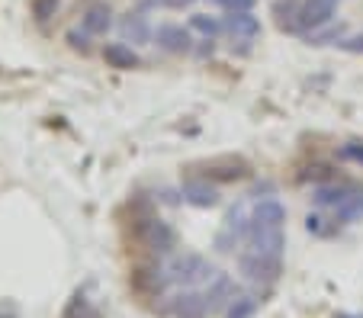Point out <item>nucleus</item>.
<instances>
[{
	"mask_svg": "<svg viewBox=\"0 0 363 318\" xmlns=\"http://www.w3.org/2000/svg\"><path fill=\"white\" fill-rule=\"evenodd\" d=\"M167 273H171V283H180V286H196V283H209L213 280L209 261L203 254H196V251L177 254L171 261V267H167Z\"/></svg>",
	"mask_w": 363,
	"mask_h": 318,
	"instance_id": "1",
	"label": "nucleus"
},
{
	"mask_svg": "<svg viewBox=\"0 0 363 318\" xmlns=\"http://www.w3.org/2000/svg\"><path fill=\"white\" fill-rule=\"evenodd\" d=\"M241 273H245V280H251V283H261V286H270L280 280L283 273V257L277 254H264V251H247V254H241L238 261Z\"/></svg>",
	"mask_w": 363,
	"mask_h": 318,
	"instance_id": "2",
	"label": "nucleus"
},
{
	"mask_svg": "<svg viewBox=\"0 0 363 318\" xmlns=\"http://www.w3.org/2000/svg\"><path fill=\"white\" fill-rule=\"evenodd\" d=\"M138 242H142L151 254L164 257L177 248V232H174L164 219H142L138 222Z\"/></svg>",
	"mask_w": 363,
	"mask_h": 318,
	"instance_id": "3",
	"label": "nucleus"
},
{
	"mask_svg": "<svg viewBox=\"0 0 363 318\" xmlns=\"http://www.w3.org/2000/svg\"><path fill=\"white\" fill-rule=\"evenodd\" d=\"M155 45L167 55H186V52H193V35L180 23H161L155 33Z\"/></svg>",
	"mask_w": 363,
	"mask_h": 318,
	"instance_id": "4",
	"label": "nucleus"
},
{
	"mask_svg": "<svg viewBox=\"0 0 363 318\" xmlns=\"http://www.w3.org/2000/svg\"><path fill=\"white\" fill-rule=\"evenodd\" d=\"M247 244L254 251H264V254H277L283 257V248H286V235L283 229H270V225H261V222L251 219V229H247Z\"/></svg>",
	"mask_w": 363,
	"mask_h": 318,
	"instance_id": "5",
	"label": "nucleus"
},
{
	"mask_svg": "<svg viewBox=\"0 0 363 318\" xmlns=\"http://www.w3.org/2000/svg\"><path fill=\"white\" fill-rule=\"evenodd\" d=\"M337 4H341V0H306V4H302L299 26L308 33V29L331 23L335 20V13H337Z\"/></svg>",
	"mask_w": 363,
	"mask_h": 318,
	"instance_id": "6",
	"label": "nucleus"
},
{
	"mask_svg": "<svg viewBox=\"0 0 363 318\" xmlns=\"http://www.w3.org/2000/svg\"><path fill=\"white\" fill-rule=\"evenodd\" d=\"M251 174L247 161L241 158H216L206 164V177L209 180H222V183H232V180H245Z\"/></svg>",
	"mask_w": 363,
	"mask_h": 318,
	"instance_id": "7",
	"label": "nucleus"
},
{
	"mask_svg": "<svg viewBox=\"0 0 363 318\" xmlns=\"http://www.w3.org/2000/svg\"><path fill=\"white\" fill-rule=\"evenodd\" d=\"M206 305H209V312H219L225 309L228 302H232L238 293H235V283L228 273H213V280H209V286H206Z\"/></svg>",
	"mask_w": 363,
	"mask_h": 318,
	"instance_id": "8",
	"label": "nucleus"
},
{
	"mask_svg": "<svg viewBox=\"0 0 363 318\" xmlns=\"http://www.w3.org/2000/svg\"><path fill=\"white\" fill-rule=\"evenodd\" d=\"M180 196H184V203H190V206H196V209H213L216 203H219V190H216L209 180H186Z\"/></svg>",
	"mask_w": 363,
	"mask_h": 318,
	"instance_id": "9",
	"label": "nucleus"
},
{
	"mask_svg": "<svg viewBox=\"0 0 363 318\" xmlns=\"http://www.w3.org/2000/svg\"><path fill=\"white\" fill-rule=\"evenodd\" d=\"M171 315H174V318H206V315H209L206 296H203V293L184 290L180 296H174V302H171Z\"/></svg>",
	"mask_w": 363,
	"mask_h": 318,
	"instance_id": "10",
	"label": "nucleus"
},
{
	"mask_svg": "<svg viewBox=\"0 0 363 318\" xmlns=\"http://www.w3.org/2000/svg\"><path fill=\"white\" fill-rule=\"evenodd\" d=\"M103 62L116 71H132L142 64V58H138V52L132 49V45H125V42H110V45H103Z\"/></svg>",
	"mask_w": 363,
	"mask_h": 318,
	"instance_id": "11",
	"label": "nucleus"
},
{
	"mask_svg": "<svg viewBox=\"0 0 363 318\" xmlns=\"http://www.w3.org/2000/svg\"><path fill=\"white\" fill-rule=\"evenodd\" d=\"M225 29L235 39H257L261 35V20L254 16V10H241V13L225 16Z\"/></svg>",
	"mask_w": 363,
	"mask_h": 318,
	"instance_id": "12",
	"label": "nucleus"
},
{
	"mask_svg": "<svg viewBox=\"0 0 363 318\" xmlns=\"http://www.w3.org/2000/svg\"><path fill=\"white\" fill-rule=\"evenodd\" d=\"M81 26L87 29L90 35H106V29L113 26L110 4H90V7L81 13Z\"/></svg>",
	"mask_w": 363,
	"mask_h": 318,
	"instance_id": "13",
	"label": "nucleus"
},
{
	"mask_svg": "<svg viewBox=\"0 0 363 318\" xmlns=\"http://www.w3.org/2000/svg\"><path fill=\"white\" fill-rule=\"evenodd\" d=\"M119 33H123V42H132V45H145L151 39V26L145 13H125L119 20Z\"/></svg>",
	"mask_w": 363,
	"mask_h": 318,
	"instance_id": "14",
	"label": "nucleus"
},
{
	"mask_svg": "<svg viewBox=\"0 0 363 318\" xmlns=\"http://www.w3.org/2000/svg\"><path fill=\"white\" fill-rule=\"evenodd\" d=\"M302 4H306V0H274L277 26H280V29H289V33H302V26H299Z\"/></svg>",
	"mask_w": 363,
	"mask_h": 318,
	"instance_id": "15",
	"label": "nucleus"
},
{
	"mask_svg": "<svg viewBox=\"0 0 363 318\" xmlns=\"http://www.w3.org/2000/svg\"><path fill=\"white\" fill-rule=\"evenodd\" d=\"M254 222H261V225H270V229H283L286 225V206L277 200H261L254 206Z\"/></svg>",
	"mask_w": 363,
	"mask_h": 318,
	"instance_id": "16",
	"label": "nucleus"
},
{
	"mask_svg": "<svg viewBox=\"0 0 363 318\" xmlns=\"http://www.w3.org/2000/svg\"><path fill=\"white\" fill-rule=\"evenodd\" d=\"M350 193H354V187H344V183H322V187H315L312 200H315L318 206H331V209H337Z\"/></svg>",
	"mask_w": 363,
	"mask_h": 318,
	"instance_id": "17",
	"label": "nucleus"
},
{
	"mask_svg": "<svg viewBox=\"0 0 363 318\" xmlns=\"http://www.w3.org/2000/svg\"><path fill=\"white\" fill-rule=\"evenodd\" d=\"M344 35V23H325V26H315L306 33V42L308 45H328V42H337Z\"/></svg>",
	"mask_w": 363,
	"mask_h": 318,
	"instance_id": "18",
	"label": "nucleus"
},
{
	"mask_svg": "<svg viewBox=\"0 0 363 318\" xmlns=\"http://www.w3.org/2000/svg\"><path fill=\"white\" fill-rule=\"evenodd\" d=\"M254 312H257V299L247 296V293H238L225 305V318H254Z\"/></svg>",
	"mask_w": 363,
	"mask_h": 318,
	"instance_id": "19",
	"label": "nucleus"
},
{
	"mask_svg": "<svg viewBox=\"0 0 363 318\" xmlns=\"http://www.w3.org/2000/svg\"><path fill=\"white\" fill-rule=\"evenodd\" d=\"M335 212H337V219L341 222H360L363 219V193L360 190H354V193H350L347 200L335 209Z\"/></svg>",
	"mask_w": 363,
	"mask_h": 318,
	"instance_id": "20",
	"label": "nucleus"
},
{
	"mask_svg": "<svg viewBox=\"0 0 363 318\" xmlns=\"http://www.w3.org/2000/svg\"><path fill=\"white\" fill-rule=\"evenodd\" d=\"M190 29H196V33L206 35V39H216V35L225 29V23H219L216 16H209V13H193L190 16Z\"/></svg>",
	"mask_w": 363,
	"mask_h": 318,
	"instance_id": "21",
	"label": "nucleus"
},
{
	"mask_svg": "<svg viewBox=\"0 0 363 318\" xmlns=\"http://www.w3.org/2000/svg\"><path fill=\"white\" fill-rule=\"evenodd\" d=\"M65 318H100V312L87 302L84 293H74V299H71L68 309H65Z\"/></svg>",
	"mask_w": 363,
	"mask_h": 318,
	"instance_id": "22",
	"label": "nucleus"
},
{
	"mask_svg": "<svg viewBox=\"0 0 363 318\" xmlns=\"http://www.w3.org/2000/svg\"><path fill=\"white\" fill-rule=\"evenodd\" d=\"M58 7H62V0H29V10H33L35 23H48L58 13Z\"/></svg>",
	"mask_w": 363,
	"mask_h": 318,
	"instance_id": "23",
	"label": "nucleus"
},
{
	"mask_svg": "<svg viewBox=\"0 0 363 318\" xmlns=\"http://www.w3.org/2000/svg\"><path fill=\"white\" fill-rule=\"evenodd\" d=\"M65 39H68V45L74 52H90V33L87 29H68V35H65Z\"/></svg>",
	"mask_w": 363,
	"mask_h": 318,
	"instance_id": "24",
	"label": "nucleus"
},
{
	"mask_svg": "<svg viewBox=\"0 0 363 318\" xmlns=\"http://www.w3.org/2000/svg\"><path fill=\"white\" fill-rule=\"evenodd\" d=\"M213 7L225 10V13H241V10H254V4L257 0H209Z\"/></svg>",
	"mask_w": 363,
	"mask_h": 318,
	"instance_id": "25",
	"label": "nucleus"
},
{
	"mask_svg": "<svg viewBox=\"0 0 363 318\" xmlns=\"http://www.w3.org/2000/svg\"><path fill=\"white\" fill-rule=\"evenodd\" d=\"M335 45L341 52H350V55H363V33L360 35H341Z\"/></svg>",
	"mask_w": 363,
	"mask_h": 318,
	"instance_id": "26",
	"label": "nucleus"
},
{
	"mask_svg": "<svg viewBox=\"0 0 363 318\" xmlns=\"http://www.w3.org/2000/svg\"><path fill=\"white\" fill-rule=\"evenodd\" d=\"M341 158H347V161H357V164H363V142H347V145L341 148Z\"/></svg>",
	"mask_w": 363,
	"mask_h": 318,
	"instance_id": "27",
	"label": "nucleus"
},
{
	"mask_svg": "<svg viewBox=\"0 0 363 318\" xmlns=\"http://www.w3.org/2000/svg\"><path fill=\"white\" fill-rule=\"evenodd\" d=\"M196 0H148V7H171V10H184V7H193Z\"/></svg>",
	"mask_w": 363,
	"mask_h": 318,
	"instance_id": "28",
	"label": "nucleus"
},
{
	"mask_svg": "<svg viewBox=\"0 0 363 318\" xmlns=\"http://www.w3.org/2000/svg\"><path fill=\"white\" fill-rule=\"evenodd\" d=\"M322 215H308V219H306V229L308 232H315V235H322V232H325V225H322Z\"/></svg>",
	"mask_w": 363,
	"mask_h": 318,
	"instance_id": "29",
	"label": "nucleus"
},
{
	"mask_svg": "<svg viewBox=\"0 0 363 318\" xmlns=\"http://www.w3.org/2000/svg\"><path fill=\"white\" fill-rule=\"evenodd\" d=\"M0 318H20V309L13 302H0Z\"/></svg>",
	"mask_w": 363,
	"mask_h": 318,
	"instance_id": "30",
	"label": "nucleus"
}]
</instances>
